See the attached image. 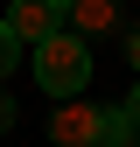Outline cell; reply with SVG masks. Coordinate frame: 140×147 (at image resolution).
Masks as SVG:
<instances>
[{
  "label": "cell",
  "instance_id": "cell-2",
  "mask_svg": "<svg viewBox=\"0 0 140 147\" xmlns=\"http://www.w3.org/2000/svg\"><path fill=\"white\" fill-rule=\"evenodd\" d=\"M140 126L126 119V105H91V98H63L56 119H49V140L56 147H119Z\"/></svg>",
  "mask_w": 140,
  "mask_h": 147
},
{
  "label": "cell",
  "instance_id": "cell-3",
  "mask_svg": "<svg viewBox=\"0 0 140 147\" xmlns=\"http://www.w3.org/2000/svg\"><path fill=\"white\" fill-rule=\"evenodd\" d=\"M7 28L21 35V49H35V42H49V35L63 28V7H56V0H14V7H7Z\"/></svg>",
  "mask_w": 140,
  "mask_h": 147
},
{
  "label": "cell",
  "instance_id": "cell-4",
  "mask_svg": "<svg viewBox=\"0 0 140 147\" xmlns=\"http://www.w3.org/2000/svg\"><path fill=\"white\" fill-rule=\"evenodd\" d=\"M63 28H77L84 42H91V35H112L119 28V0H70V21Z\"/></svg>",
  "mask_w": 140,
  "mask_h": 147
},
{
  "label": "cell",
  "instance_id": "cell-1",
  "mask_svg": "<svg viewBox=\"0 0 140 147\" xmlns=\"http://www.w3.org/2000/svg\"><path fill=\"white\" fill-rule=\"evenodd\" d=\"M28 63H35V84L49 98H84V84H91V42L77 28H56L49 42H35Z\"/></svg>",
  "mask_w": 140,
  "mask_h": 147
},
{
  "label": "cell",
  "instance_id": "cell-9",
  "mask_svg": "<svg viewBox=\"0 0 140 147\" xmlns=\"http://www.w3.org/2000/svg\"><path fill=\"white\" fill-rule=\"evenodd\" d=\"M119 147H140V133H126V140H119Z\"/></svg>",
  "mask_w": 140,
  "mask_h": 147
},
{
  "label": "cell",
  "instance_id": "cell-6",
  "mask_svg": "<svg viewBox=\"0 0 140 147\" xmlns=\"http://www.w3.org/2000/svg\"><path fill=\"white\" fill-rule=\"evenodd\" d=\"M0 133H14V98H7V84H0Z\"/></svg>",
  "mask_w": 140,
  "mask_h": 147
},
{
  "label": "cell",
  "instance_id": "cell-5",
  "mask_svg": "<svg viewBox=\"0 0 140 147\" xmlns=\"http://www.w3.org/2000/svg\"><path fill=\"white\" fill-rule=\"evenodd\" d=\"M14 56H21V35L7 28V14H0V77H7V70H14Z\"/></svg>",
  "mask_w": 140,
  "mask_h": 147
},
{
  "label": "cell",
  "instance_id": "cell-8",
  "mask_svg": "<svg viewBox=\"0 0 140 147\" xmlns=\"http://www.w3.org/2000/svg\"><path fill=\"white\" fill-rule=\"evenodd\" d=\"M126 119H133V126H140V84H133V98H126Z\"/></svg>",
  "mask_w": 140,
  "mask_h": 147
},
{
  "label": "cell",
  "instance_id": "cell-7",
  "mask_svg": "<svg viewBox=\"0 0 140 147\" xmlns=\"http://www.w3.org/2000/svg\"><path fill=\"white\" fill-rule=\"evenodd\" d=\"M126 63L140 70V28H126Z\"/></svg>",
  "mask_w": 140,
  "mask_h": 147
}]
</instances>
